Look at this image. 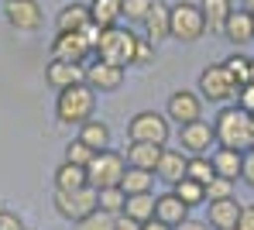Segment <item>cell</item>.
I'll list each match as a JSON object with an SVG mask.
<instances>
[{"label":"cell","instance_id":"6da1fadb","mask_svg":"<svg viewBox=\"0 0 254 230\" xmlns=\"http://www.w3.org/2000/svg\"><path fill=\"white\" fill-rule=\"evenodd\" d=\"M213 134L220 148H234V151H251L254 148V114H244L237 103H227L216 120H213Z\"/></svg>","mask_w":254,"mask_h":230},{"label":"cell","instance_id":"7a4b0ae2","mask_svg":"<svg viewBox=\"0 0 254 230\" xmlns=\"http://www.w3.org/2000/svg\"><path fill=\"white\" fill-rule=\"evenodd\" d=\"M96 110V93L89 90L86 83H76L69 90H62L55 96V120L59 124H86Z\"/></svg>","mask_w":254,"mask_h":230},{"label":"cell","instance_id":"3957f363","mask_svg":"<svg viewBox=\"0 0 254 230\" xmlns=\"http://www.w3.org/2000/svg\"><path fill=\"white\" fill-rule=\"evenodd\" d=\"M134 55H137V35L130 28H103L100 31V45H96V58L110 62V65H121L130 69L134 65Z\"/></svg>","mask_w":254,"mask_h":230},{"label":"cell","instance_id":"277c9868","mask_svg":"<svg viewBox=\"0 0 254 230\" xmlns=\"http://www.w3.org/2000/svg\"><path fill=\"white\" fill-rule=\"evenodd\" d=\"M206 35V17L199 10V3H189V0H179L169 7V38L182 42V45H192Z\"/></svg>","mask_w":254,"mask_h":230},{"label":"cell","instance_id":"5b68a950","mask_svg":"<svg viewBox=\"0 0 254 230\" xmlns=\"http://www.w3.org/2000/svg\"><path fill=\"white\" fill-rule=\"evenodd\" d=\"M127 172V158L124 151H110V148H103V151H96L93 155V162L86 165V179L93 189H110V185H121Z\"/></svg>","mask_w":254,"mask_h":230},{"label":"cell","instance_id":"8992f818","mask_svg":"<svg viewBox=\"0 0 254 230\" xmlns=\"http://www.w3.org/2000/svg\"><path fill=\"white\" fill-rule=\"evenodd\" d=\"M172 120L165 114H158V110H141V114H134L130 117V124H127V141H144V144H158V148H165L169 144V127Z\"/></svg>","mask_w":254,"mask_h":230},{"label":"cell","instance_id":"52a82bcc","mask_svg":"<svg viewBox=\"0 0 254 230\" xmlns=\"http://www.w3.org/2000/svg\"><path fill=\"white\" fill-rule=\"evenodd\" d=\"M237 83L230 79V72L223 69V62H213L206 65L203 72H199V96H203V103L210 100V103H234L237 100Z\"/></svg>","mask_w":254,"mask_h":230},{"label":"cell","instance_id":"ba28073f","mask_svg":"<svg viewBox=\"0 0 254 230\" xmlns=\"http://www.w3.org/2000/svg\"><path fill=\"white\" fill-rule=\"evenodd\" d=\"M52 206H55V213H59L62 220H69V224H79L83 217H89V213L96 210V189H93V185L72 189V192H62V189H55V196H52Z\"/></svg>","mask_w":254,"mask_h":230},{"label":"cell","instance_id":"9c48e42d","mask_svg":"<svg viewBox=\"0 0 254 230\" xmlns=\"http://www.w3.org/2000/svg\"><path fill=\"white\" fill-rule=\"evenodd\" d=\"M3 17L14 31H38L45 24V10L38 7V0H7Z\"/></svg>","mask_w":254,"mask_h":230},{"label":"cell","instance_id":"30bf717a","mask_svg":"<svg viewBox=\"0 0 254 230\" xmlns=\"http://www.w3.org/2000/svg\"><path fill=\"white\" fill-rule=\"evenodd\" d=\"M165 117L172 124H192V120H203V96L192 90H175L169 96V107H165Z\"/></svg>","mask_w":254,"mask_h":230},{"label":"cell","instance_id":"8fae6325","mask_svg":"<svg viewBox=\"0 0 254 230\" xmlns=\"http://www.w3.org/2000/svg\"><path fill=\"white\" fill-rule=\"evenodd\" d=\"M124 76L127 69L121 65H110V62H103V58H93L89 65H86V86L93 93H114L124 86Z\"/></svg>","mask_w":254,"mask_h":230},{"label":"cell","instance_id":"7c38bea8","mask_svg":"<svg viewBox=\"0 0 254 230\" xmlns=\"http://www.w3.org/2000/svg\"><path fill=\"white\" fill-rule=\"evenodd\" d=\"M179 144H182V151H189V155H206L213 144H216L213 124H210V120L182 124V127H179Z\"/></svg>","mask_w":254,"mask_h":230},{"label":"cell","instance_id":"4fadbf2b","mask_svg":"<svg viewBox=\"0 0 254 230\" xmlns=\"http://www.w3.org/2000/svg\"><path fill=\"white\" fill-rule=\"evenodd\" d=\"M89 55H93V48L86 45V38L79 31H72V35H55V42H52V58H59V62L86 65Z\"/></svg>","mask_w":254,"mask_h":230},{"label":"cell","instance_id":"5bb4252c","mask_svg":"<svg viewBox=\"0 0 254 230\" xmlns=\"http://www.w3.org/2000/svg\"><path fill=\"white\" fill-rule=\"evenodd\" d=\"M186 165H189V155H186L182 148L175 151V148L165 144V148H162V158H158V169H155V179L175 189V185L186 179Z\"/></svg>","mask_w":254,"mask_h":230},{"label":"cell","instance_id":"9a60e30c","mask_svg":"<svg viewBox=\"0 0 254 230\" xmlns=\"http://www.w3.org/2000/svg\"><path fill=\"white\" fill-rule=\"evenodd\" d=\"M45 83L55 93L69 90V86H76V83H86V65H72V62L52 58V62L45 65Z\"/></svg>","mask_w":254,"mask_h":230},{"label":"cell","instance_id":"2e32d148","mask_svg":"<svg viewBox=\"0 0 254 230\" xmlns=\"http://www.w3.org/2000/svg\"><path fill=\"white\" fill-rule=\"evenodd\" d=\"M241 206L237 199H216L206 206V224L213 230H237V220H241Z\"/></svg>","mask_w":254,"mask_h":230},{"label":"cell","instance_id":"e0dca14e","mask_svg":"<svg viewBox=\"0 0 254 230\" xmlns=\"http://www.w3.org/2000/svg\"><path fill=\"white\" fill-rule=\"evenodd\" d=\"M223 38L234 42V48L241 45H251L254 42V14L251 10H234L223 24Z\"/></svg>","mask_w":254,"mask_h":230},{"label":"cell","instance_id":"ac0fdd59","mask_svg":"<svg viewBox=\"0 0 254 230\" xmlns=\"http://www.w3.org/2000/svg\"><path fill=\"white\" fill-rule=\"evenodd\" d=\"M155 220H162V224H169V227H179V224L189 220V206L169 189V192L155 196Z\"/></svg>","mask_w":254,"mask_h":230},{"label":"cell","instance_id":"d6986e66","mask_svg":"<svg viewBox=\"0 0 254 230\" xmlns=\"http://www.w3.org/2000/svg\"><path fill=\"white\" fill-rule=\"evenodd\" d=\"M127 169H144V172H155L158 169V158H162V148L158 144H144V141H127Z\"/></svg>","mask_w":254,"mask_h":230},{"label":"cell","instance_id":"ffe728a7","mask_svg":"<svg viewBox=\"0 0 254 230\" xmlns=\"http://www.w3.org/2000/svg\"><path fill=\"white\" fill-rule=\"evenodd\" d=\"M210 162H213V169H216V175L230 179V182H237L241 172H244V151H234V148H216L210 155Z\"/></svg>","mask_w":254,"mask_h":230},{"label":"cell","instance_id":"44dd1931","mask_svg":"<svg viewBox=\"0 0 254 230\" xmlns=\"http://www.w3.org/2000/svg\"><path fill=\"white\" fill-rule=\"evenodd\" d=\"M89 21H93V17H89V7H86V3H69V7H62V10L55 14V35L83 31Z\"/></svg>","mask_w":254,"mask_h":230},{"label":"cell","instance_id":"7402d4cb","mask_svg":"<svg viewBox=\"0 0 254 230\" xmlns=\"http://www.w3.org/2000/svg\"><path fill=\"white\" fill-rule=\"evenodd\" d=\"M199 10L206 17V31H220L223 35V24L234 14V0H199Z\"/></svg>","mask_w":254,"mask_h":230},{"label":"cell","instance_id":"603a6c76","mask_svg":"<svg viewBox=\"0 0 254 230\" xmlns=\"http://www.w3.org/2000/svg\"><path fill=\"white\" fill-rule=\"evenodd\" d=\"M144 38H148L151 45H158V42L169 38V7L158 3V0H155V7H151V14H148V21H144Z\"/></svg>","mask_w":254,"mask_h":230},{"label":"cell","instance_id":"cb8c5ba5","mask_svg":"<svg viewBox=\"0 0 254 230\" xmlns=\"http://www.w3.org/2000/svg\"><path fill=\"white\" fill-rule=\"evenodd\" d=\"M79 141H83L89 151H103V148H110V127L103 120L89 117L86 124H79Z\"/></svg>","mask_w":254,"mask_h":230},{"label":"cell","instance_id":"d4e9b609","mask_svg":"<svg viewBox=\"0 0 254 230\" xmlns=\"http://www.w3.org/2000/svg\"><path fill=\"white\" fill-rule=\"evenodd\" d=\"M89 17L93 24L103 31V28H117L121 21V0H93L89 3Z\"/></svg>","mask_w":254,"mask_h":230},{"label":"cell","instance_id":"484cf974","mask_svg":"<svg viewBox=\"0 0 254 230\" xmlns=\"http://www.w3.org/2000/svg\"><path fill=\"white\" fill-rule=\"evenodd\" d=\"M52 182H55V189H62V192H72V189H83V185H89V179H86V169L62 162V165L55 169Z\"/></svg>","mask_w":254,"mask_h":230},{"label":"cell","instance_id":"4316f807","mask_svg":"<svg viewBox=\"0 0 254 230\" xmlns=\"http://www.w3.org/2000/svg\"><path fill=\"white\" fill-rule=\"evenodd\" d=\"M124 217L137 220V224H148V220H155V192L127 196V203H124Z\"/></svg>","mask_w":254,"mask_h":230},{"label":"cell","instance_id":"83f0119b","mask_svg":"<svg viewBox=\"0 0 254 230\" xmlns=\"http://www.w3.org/2000/svg\"><path fill=\"white\" fill-rule=\"evenodd\" d=\"M155 185V172H144V169H127L124 179H121V189L127 196H141V192H151Z\"/></svg>","mask_w":254,"mask_h":230},{"label":"cell","instance_id":"f1b7e54d","mask_svg":"<svg viewBox=\"0 0 254 230\" xmlns=\"http://www.w3.org/2000/svg\"><path fill=\"white\" fill-rule=\"evenodd\" d=\"M186 179H192V182H199V185H210L213 179H216V169H213L210 155H189Z\"/></svg>","mask_w":254,"mask_h":230},{"label":"cell","instance_id":"f546056e","mask_svg":"<svg viewBox=\"0 0 254 230\" xmlns=\"http://www.w3.org/2000/svg\"><path fill=\"white\" fill-rule=\"evenodd\" d=\"M124 203H127V192L121 189V185H110V189H96V210L121 217V213H124Z\"/></svg>","mask_w":254,"mask_h":230},{"label":"cell","instance_id":"4dcf8cb0","mask_svg":"<svg viewBox=\"0 0 254 230\" xmlns=\"http://www.w3.org/2000/svg\"><path fill=\"white\" fill-rule=\"evenodd\" d=\"M172 192H175V196H179V199H182V203H186L189 210H192V206H203V203H206V185L192 182V179H182V182L175 185Z\"/></svg>","mask_w":254,"mask_h":230},{"label":"cell","instance_id":"1f68e13d","mask_svg":"<svg viewBox=\"0 0 254 230\" xmlns=\"http://www.w3.org/2000/svg\"><path fill=\"white\" fill-rule=\"evenodd\" d=\"M223 69L230 72V79H234L237 86H248V76H251V58H248V55H241V52L227 55V58H223Z\"/></svg>","mask_w":254,"mask_h":230},{"label":"cell","instance_id":"d6a6232c","mask_svg":"<svg viewBox=\"0 0 254 230\" xmlns=\"http://www.w3.org/2000/svg\"><path fill=\"white\" fill-rule=\"evenodd\" d=\"M151 7H155V0H121V17H127L130 24H144Z\"/></svg>","mask_w":254,"mask_h":230},{"label":"cell","instance_id":"836d02e7","mask_svg":"<svg viewBox=\"0 0 254 230\" xmlns=\"http://www.w3.org/2000/svg\"><path fill=\"white\" fill-rule=\"evenodd\" d=\"M114 227H117V217L114 213H103V210H93L79 224H72V230H114Z\"/></svg>","mask_w":254,"mask_h":230},{"label":"cell","instance_id":"e575fe53","mask_svg":"<svg viewBox=\"0 0 254 230\" xmlns=\"http://www.w3.org/2000/svg\"><path fill=\"white\" fill-rule=\"evenodd\" d=\"M93 155H96V151H89L83 141L76 138V141H69V144H65V158H62V162H69V165H79V169H86V165L93 162Z\"/></svg>","mask_w":254,"mask_h":230},{"label":"cell","instance_id":"d590c367","mask_svg":"<svg viewBox=\"0 0 254 230\" xmlns=\"http://www.w3.org/2000/svg\"><path fill=\"white\" fill-rule=\"evenodd\" d=\"M234 189H237V182H230V179H213L210 185H206V203H216V199H234Z\"/></svg>","mask_w":254,"mask_h":230},{"label":"cell","instance_id":"8d00e7d4","mask_svg":"<svg viewBox=\"0 0 254 230\" xmlns=\"http://www.w3.org/2000/svg\"><path fill=\"white\" fill-rule=\"evenodd\" d=\"M234 103H237L244 114H254V86H251V83L237 90V100H234Z\"/></svg>","mask_w":254,"mask_h":230},{"label":"cell","instance_id":"74e56055","mask_svg":"<svg viewBox=\"0 0 254 230\" xmlns=\"http://www.w3.org/2000/svg\"><path fill=\"white\" fill-rule=\"evenodd\" d=\"M155 58V45L148 42V38H137V55H134V65H144V62H151Z\"/></svg>","mask_w":254,"mask_h":230},{"label":"cell","instance_id":"f35d334b","mask_svg":"<svg viewBox=\"0 0 254 230\" xmlns=\"http://www.w3.org/2000/svg\"><path fill=\"white\" fill-rule=\"evenodd\" d=\"M0 230H24V220L14 210H0Z\"/></svg>","mask_w":254,"mask_h":230},{"label":"cell","instance_id":"ab89813d","mask_svg":"<svg viewBox=\"0 0 254 230\" xmlns=\"http://www.w3.org/2000/svg\"><path fill=\"white\" fill-rule=\"evenodd\" d=\"M241 182L254 189V148H251V151H244V172H241Z\"/></svg>","mask_w":254,"mask_h":230},{"label":"cell","instance_id":"60d3db41","mask_svg":"<svg viewBox=\"0 0 254 230\" xmlns=\"http://www.w3.org/2000/svg\"><path fill=\"white\" fill-rule=\"evenodd\" d=\"M237 230H254V203H244V206H241V220H237Z\"/></svg>","mask_w":254,"mask_h":230},{"label":"cell","instance_id":"b9f144b4","mask_svg":"<svg viewBox=\"0 0 254 230\" xmlns=\"http://www.w3.org/2000/svg\"><path fill=\"white\" fill-rule=\"evenodd\" d=\"M114 230H141V224H137V220H130V217H124V213H121V217H117V227Z\"/></svg>","mask_w":254,"mask_h":230},{"label":"cell","instance_id":"7bdbcfd3","mask_svg":"<svg viewBox=\"0 0 254 230\" xmlns=\"http://www.w3.org/2000/svg\"><path fill=\"white\" fill-rule=\"evenodd\" d=\"M175 230H213V227H210V224H203V220H192V217H189L186 224H179Z\"/></svg>","mask_w":254,"mask_h":230},{"label":"cell","instance_id":"ee69618b","mask_svg":"<svg viewBox=\"0 0 254 230\" xmlns=\"http://www.w3.org/2000/svg\"><path fill=\"white\" fill-rule=\"evenodd\" d=\"M141 230H175V227L162 224V220H148V224H141Z\"/></svg>","mask_w":254,"mask_h":230},{"label":"cell","instance_id":"f6af8a7d","mask_svg":"<svg viewBox=\"0 0 254 230\" xmlns=\"http://www.w3.org/2000/svg\"><path fill=\"white\" fill-rule=\"evenodd\" d=\"M244 10H251V14H254V0H244Z\"/></svg>","mask_w":254,"mask_h":230},{"label":"cell","instance_id":"bcb514c9","mask_svg":"<svg viewBox=\"0 0 254 230\" xmlns=\"http://www.w3.org/2000/svg\"><path fill=\"white\" fill-rule=\"evenodd\" d=\"M248 83L254 86V58H251V76H248Z\"/></svg>","mask_w":254,"mask_h":230},{"label":"cell","instance_id":"7dc6e473","mask_svg":"<svg viewBox=\"0 0 254 230\" xmlns=\"http://www.w3.org/2000/svg\"><path fill=\"white\" fill-rule=\"evenodd\" d=\"M76 3H86V7H89V3H93V0H76Z\"/></svg>","mask_w":254,"mask_h":230}]
</instances>
